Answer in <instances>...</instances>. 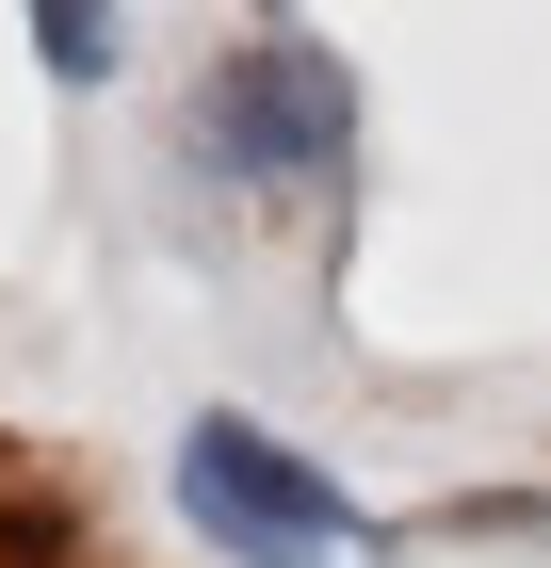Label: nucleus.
Listing matches in <instances>:
<instances>
[{"instance_id":"obj_1","label":"nucleus","mask_w":551,"mask_h":568,"mask_svg":"<svg viewBox=\"0 0 551 568\" xmlns=\"http://www.w3.org/2000/svg\"><path fill=\"white\" fill-rule=\"evenodd\" d=\"M178 504H195V536H227L244 568H340V552H374L357 487L308 471L276 423H227V406L178 438Z\"/></svg>"},{"instance_id":"obj_2","label":"nucleus","mask_w":551,"mask_h":568,"mask_svg":"<svg viewBox=\"0 0 551 568\" xmlns=\"http://www.w3.org/2000/svg\"><path fill=\"white\" fill-rule=\"evenodd\" d=\"M195 146H212L227 179H259V195H325V179L357 163V82H340L308 33H259L244 65L195 98Z\"/></svg>"},{"instance_id":"obj_3","label":"nucleus","mask_w":551,"mask_h":568,"mask_svg":"<svg viewBox=\"0 0 551 568\" xmlns=\"http://www.w3.org/2000/svg\"><path fill=\"white\" fill-rule=\"evenodd\" d=\"M33 49L65 65V82H114V17H82V0H49V17H33Z\"/></svg>"}]
</instances>
